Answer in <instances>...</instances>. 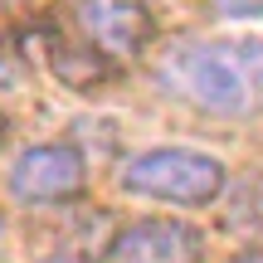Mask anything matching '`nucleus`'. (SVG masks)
Returning <instances> with one entry per match:
<instances>
[{
	"instance_id": "1",
	"label": "nucleus",
	"mask_w": 263,
	"mask_h": 263,
	"mask_svg": "<svg viewBox=\"0 0 263 263\" xmlns=\"http://www.w3.org/2000/svg\"><path fill=\"white\" fill-rule=\"evenodd\" d=\"M156 83L210 117L263 112V39H180L161 54Z\"/></svg>"
},
{
	"instance_id": "2",
	"label": "nucleus",
	"mask_w": 263,
	"mask_h": 263,
	"mask_svg": "<svg viewBox=\"0 0 263 263\" xmlns=\"http://www.w3.org/2000/svg\"><path fill=\"white\" fill-rule=\"evenodd\" d=\"M224 161L190 146H156L122 166V190L166 205H210L224 195Z\"/></svg>"
},
{
	"instance_id": "3",
	"label": "nucleus",
	"mask_w": 263,
	"mask_h": 263,
	"mask_svg": "<svg viewBox=\"0 0 263 263\" xmlns=\"http://www.w3.org/2000/svg\"><path fill=\"white\" fill-rule=\"evenodd\" d=\"M5 190L25 205H64L88 190V161L73 141H44L15 156Z\"/></svg>"
},
{
	"instance_id": "4",
	"label": "nucleus",
	"mask_w": 263,
	"mask_h": 263,
	"mask_svg": "<svg viewBox=\"0 0 263 263\" xmlns=\"http://www.w3.org/2000/svg\"><path fill=\"white\" fill-rule=\"evenodd\" d=\"M205 239L185 219H132L117 229L103 263H200Z\"/></svg>"
},
{
	"instance_id": "5",
	"label": "nucleus",
	"mask_w": 263,
	"mask_h": 263,
	"mask_svg": "<svg viewBox=\"0 0 263 263\" xmlns=\"http://www.w3.org/2000/svg\"><path fill=\"white\" fill-rule=\"evenodd\" d=\"M73 20L83 29V39L107 59L141 54L151 39V15L141 0H78Z\"/></svg>"
},
{
	"instance_id": "6",
	"label": "nucleus",
	"mask_w": 263,
	"mask_h": 263,
	"mask_svg": "<svg viewBox=\"0 0 263 263\" xmlns=\"http://www.w3.org/2000/svg\"><path fill=\"white\" fill-rule=\"evenodd\" d=\"M224 15H234V20L258 15V20H263V0H224Z\"/></svg>"
},
{
	"instance_id": "7",
	"label": "nucleus",
	"mask_w": 263,
	"mask_h": 263,
	"mask_svg": "<svg viewBox=\"0 0 263 263\" xmlns=\"http://www.w3.org/2000/svg\"><path fill=\"white\" fill-rule=\"evenodd\" d=\"M15 83H20V68L10 64L5 54H0V88H15Z\"/></svg>"
},
{
	"instance_id": "8",
	"label": "nucleus",
	"mask_w": 263,
	"mask_h": 263,
	"mask_svg": "<svg viewBox=\"0 0 263 263\" xmlns=\"http://www.w3.org/2000/svg\"><path fill=\"white\" fill-rule=\"evenodd\" d=\"M39 263H83L78 254H49V258H39Z\"/></svg>"
},
{
	"instance_id": "9",
	"label": "nucleus",
	"mask_w": 263,
	"mask_h": 263,
	"mask_svg": "<svg viewBox=\"0 0 263 263\" xmlns=\"http://www.w3.org/2000/svg\"><path fill=\"white\" fill-rule=\"evenodd\" d=\"M234 263H263V249H258V254H244V258H234Z\"/></svg>"
},
{
	"instance_id": "10",
	"label": "nucleus",
	"mask_w": 263,
	"mask_h": 263,
	"mask_svg": "<svg viewBox=\"0 0 263 263\" xmlns=\"http://www.w3.org/2000/svg\"><path fill=\"white\" fill-rule=\"evenodd\" d=\"M0 132H5V117H0Z\"/></svg>"
}]
</instances>
